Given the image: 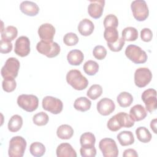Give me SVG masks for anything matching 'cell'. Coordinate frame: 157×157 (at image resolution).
Wrapping results in <instances>:
<instances>
[{
  "label": "cell",
  "mask_w": 157,
  "mask_h": 157,
  "mask_svg": "<svg viewBox=\"0 0 157 157\" xmlns=\"http://www.w3.org/2000/svg\"><path fill=\"white\" fill-rule=\"evenodd\" d=\"M134 124V121L128 113L119 112L112 117L107 123V126L111 131H117L121 128H131Z\"/></svg>",
  "instance_id": "6da1fadb"
},
{
  "label": "cell",
  "mask_w": 157,
  "mask_h": 157,
  "mask_svg": "<svg viewBox=\"0 0 157 157\" xmlns=\"http://www.w3.org/2000/svg\"><path fill=\"white\" fill-rule=\"evenodd\" d=\"M66 78L67 83L76 90H83L85 89L88 85L87 78L77 69L69 71L67 73Z\"/></svg>",
  "instance_id": "7a4b0ae2"
},
{
  "label": "cell",
  "mask_w": 157,
  "mask_h": 157,
  "mask_svg": "<svg viewBox=\"0 0 157 157\" xmlns=\"http://www.w3.org/2000/svg\"><path fill=\"white\" fill-rule=\"evenodd\" d=\"M26 147V141L23 137H13L9 142L8 155L10 157H22Z\"/></svg>",
  "instance_id": "3957f363"
},
{
  "label": "cell",
  "mask_w": 157,
  "mask_h": 157,
  "mask_svg": "<svg viewBox=\"0 0 157 157\" xmlns=\"http://www.w3.org/2000/svg\"><path fill=\"white\" fill-rule=\"evenodd\" d=\"M36 49L40 53L45 55L48 58H53L59 55L60 46L56 42L45 41L41 40L36 45Z\"/></svg>",
  "instance_id": "277c9868"
},
{
  "label": "cell",
  "mask_w": 157,
  "mask_h": 157,
  "mask_svg": "<svg viewBox=\"0 0 157 157\" xmlns=\"http://www.w3.org/2000/svg\"><path fill=\"white\" fill-rule=\"evenodd\" d=\"M126 57L135 64L144 63L147 60V55L140 47L129 45L125 50Z\"/></svg>",
  "instance_id": "5b68a950"
},
{
  "label": "cell",
  "mask_w": 157,
  "mask_h": 157,
  "mask_svg": "<svg viewBox=\"0 0 157 157\" xmlns=\"http://www.w3.org/2000/svg\"><path fill=\"white\" fill-rule=\"evenodd\" d=\"M17 104L22 109L31 112L37 109L39 105L37 97L33 94H21L17 98Z\"/></svg>",
  "instance_id": "8992f818"
},
{
  "label": "cell",
  "mask_w": 157,
  "mask_h": 157,
  "mask_svg": "<svg viewBox=\"0 0 157 157\" xmlns=\"http://www.w3.org/2000/svg\"><path fill=\"white\" fill-rule=\"evenodd\" d=\"M131 8L134 17L137 21H144L148 17V7L144 0L133 1L131 4Z\"/></svg>",
  "instance_id": "52a82bcc"
},
{
  "label": "cell",
  "mask_w": 157,
  "mask_h": 157,
  "mask_svg": "<svg viewBox=\"0 0 157 157\" xmlns=\"http://www.w3.org/2000/svg\"><path fill=\"white\" fill-rule=\"evenodd\" d=\"M19 69L20 61L16 58H9L1 68V75L4 78L7 77L15 78L18 75Z\"/></svg>",
  "instance_id": "ba28073f"
},
{
  "label": "cell",
  "mask_w": 157,
  "mask_h": 157,
  "mask_svg": "<svg viewBox=\"0 0 157 157\" xmlns=\"http://www.w3.org/2000/svg\"><path fill=\"white\" fill-rule=\"evenodd\" d=\"M99 147L104 157H117L118 149L115 141L111 138H104L100 140Z\"/></svg>",
  "instance_id": "9c48e42d"
},
{
  "label": "cell",
  "mask_w": 157,
  "mask_h": 157,
  "mask_svg": "<svg viewBox=\"0 0 157 157\" xmlns=\"http://www.w3.org/2000/svg\"><path fill=\"white\" fill-rule=\"evenodd\" d=\"M42 104L44 110L53 114L59 113L63 107V102L60 99L50 96L44 97L42 99Z\"/></svg>",
  "instance_id": "30bf717a"
},
{
  "label": "cell",
  "mask_w": 157,
  "mask_h": 157,
  "mask_svg": "<svg viewBox=\"0 0 157 157\" xmlns=\"http://www.w3.org/2000/svg\"><path fill=\"white\" fill-rule=\"evenodd\" d=\"M151 78V72L147 67L138 68L134 72V83L139 88L147 85L150 82Z\"/></svg>",
  "instance_id": "8fae6325"
},
{
  "label": "cell",
  "mask_w": 157,
  "mask_h": 157,
  "mask_svg": "<svg viewBox=\"0 0 157 157\" xmlns=\"http://www.w3.org/2000/svg\"><path fill=\"white\" fill-rule=\"evenodd\" d=\"M142 100L144 101L146 109L149 112H152L156 109V91L155 89L150 88L145 90L141 96Z\"/></svg>",
  "instance_id": "7c38bea8"
},
{
  "label": "cell",
  "mask_w": 157,
  "mask_h": 157,
  "mask_svg": "<svg viewBox=\"0 0 157 157\" xmlns=\"http://www.w3.org/2000/svg\"><path fill=\"white\" fill-rule=\"evenodd\" d=\"M14 52L21 57H25L30 52V41L26 36H20L15 41Z\"/></svg>",
  "instance_id": "4fadbf2b"
},
{
  "label": "cell",
  "mask_w": 157,
  "mask_h": 157,
  "mask_svg": "<svg viewBox=\"0 0 157 157\" xmlns=\"http://www.w3.org/2000/svg\"><path fill=\"white\" fill-rule=\"evenodd\" d=\"M115 109L113 101L107 98L101 99L97 104V110L98 112L104 116H107L112 113Z\"/></svg>",
  "instance_id": "5bb4252c"
},
{
  "label": "cell",
  "mask_w": 157,
  "mask_h": 157,
  "mask_svg": "<svg viewBox=\"0 0 157 157\" xmlns=\"http://www.w3.org/2000/svg\"><path fill=\"white\" fill-rule=\"evenodd\" d=\"M104 5V0L90 1L88 7V14L93 18H100L103 13Z\"/></svg>",
  "instance_id": "9a60e30c"
},
{
  "label": "cell",
  "mask_w": 157,
  "mask_h": 157,
  "mask_svg": "<svg viewBox=\"0 0 157 157\" xmlns=\"http://www.w3.org/2000/svg\"><path fill=\"white\" fill-rule=\"evenodd\" d=\"M55 34V28L50 23H44L41 25L38 29V34L42 40H53Z\"/></svg>",
  "instance_id": "2e32d148"
},
{
  "label": "cell",
  "mask_w": 157,
  "mask_h": 157,
  "mask_svg": "<svg viewBox=\"0 0 157 157\" xmlns=\"http://www.w3.org/2000/svg\"><path fill=\"white\" fill-rule=\"evenodd\" d=\"M20 9L21 12L28 16H35L39 12L38 5L33 1H25L21 2Z\"/></svg>",
  "instance_id": "e0dca14e"
},
{
  "label": "cell",
  "mask_w": 157,
  "mask_h": 157,
  "mask_svg": "<svg viewBox=\"0 0 157 157\" xmlns=\"http://www.w3.org/2000/svg\"><path fill=\"white\" fill-rule=\"evenodd\" d=\"M58 157H76L75 150L69 143H62L59 144L56 150Z\"/></svg>",
  "instance_id": "ac0fdd59"
},
{
  "label": "cell",
  "mask_w": 157,
  "mask_h": 157,
  "mask_svg": "<svg viewBox=\"0 0 157 157\" xmlns=\"http://www.w3.org/2000/svg\"><path fill=\"white\" fill-rule=\"evenodd\" d=\"M129 114L134 121H139L144 120L147 117V112L142 105L136 104L130 109Z\"/></svg>",
  "instance_id": "d6986e66"
},
{
  "label": "cell",
  "mask_w": 157,
  "mask_h": 157,
  "mask_svg": "<svg viewBox=\"0 0 157 157\" xmlns=\"http://www.w3.org/2000/svg\"><path fill=\"white\" fill-rule=\"evenodd\" d=\"M77 28L80 34L84 36H88L93 32L94 25L89 19L84 18L80 21Z\"/></svg>",
  "instance_id": "ffe728a7"
},
{
  "label": "cell",
  "mask_w": 157,
  "mask_h": 157,
  "mask_svg": "<svg viewBox=\"0 0 157 157\" xmlns=\"http://www.w3.org/2000/svg\"><path fill=\"white\" fill-rule=\"evenodd\" d=\"M84 55L82 52L77 49L71 50L67 55V61L71 65L78 66L82 63Z\"/></svg>",
  "instance_id": "44dd1931"
},
{
  "label": "cell",
  "mask_w": 157,
  "mask_h": 157,
  "mask_svg": "<svg viewBox=\"0 0 157 157\" xmlns=\"http://www.w3.org/2000/svg\"><path fill=\"white\" fill-rule=\"evenodd\" d=\"M117 138L122 146H128L134 142V137L132 132L129 131H123L117 136Z\"/></svg>",
  "instance_id": "7402d4cb"
},
{
  "label": "cell",
  "mask_w": 157,
  "mask_h": 157,
  "mask_svg": "<svg viewBox=\"0 0 157 157\" xmlns=\"http://www.w3.org/2000/svg\"><path fill=\"white\" fill-rule=\"evenodd\" d=\"M1 34V39L7 42H11L17 37L18 30L16 27L10 25L3 29Z\"/></svg>",
  "instance_id": "603a6c76"
},
{
  "label": "cell",
  "mask_w": 157,
  "mask_h": 157,
  "mask_svg": "<svg viewBox=\"0 0 157 157\" xmlns=\"http://www.w3.org/2000/svg\"><path fill=\"white\" fill-rule=\"evenodd\" d=\"M57 136L61 139H69L74 134V129L68 124H62L56 130Z\"/></svg>",
  "instance_id": "cb8c5ba5"
},
{
  "label": "cell",
  "mask_w": 157,
  "mask_h": 157,
  "mask_svg": "<svg viewBox=\"0 0 157 157\" xmlns=\"http://www.w3.org/2000/svg\"><path fill=\"white\" fill-rule=\"evenodd\" d=\"M23 125V118L18 115H13L8 123V129L10 132H15L19 131Z\"/></svg>",
  "instance_id": "d4e9b609"
},
{
  "label": "cell",
  "mask_w": 157,
  "mask_h": 157,
  "mask_svg": "<svg viewBox=\"0 0 157 157\" xmlns=\"http://www.w3.org/2000/svg\"><path fill=\"white\" fill-rule=\"evenodd\" d=\"M91 105V102L86 97H80L75 99L74 103V108L81 112L88 110Z\"/></svg>",
  "instance_id": "484cf974"
},
{
  "label": "cell",
  "mask_w": 157,
  "mask_h": 157,
  "mask_svg": "<svg viewBox=\"0 0 157 157\" xmlns=\"http://www.w3.org/2000/svg\"><path fill=\"white\" fill-rule=\"evenodd\" d=\"M96 138L94 135L90 132H86L82 134L80 138V145L83 147H94Z\"/></svg>",
  "instance_id": "4316f807"
},
{
  "label": "cell",
  "mask_w": 157,
  "mask_h": 157,
  "mask_svg": "<svg viewBox=\"0 0 157 157\" xmlns=\"http://www.w3.org/2000/svg\"><path fill=\"white\" fill-rule=\"evenodd\" d=\"M117 101L119 104V105L121 107H128L131 105L133 101L132 96L126 91H123L120 93L117 98Z\"/></svg>",
  "instance_id": "83f0119b"
},
{
  "label": "cell",
  "mask_w": 157,
  "mask_h": 157,
  "mask_svg": "<svg viewBox=\"0 0 157 157\" xmlns=\"http://www.w3.org/2000/svg\"><path fill=\"white\" fill-rule=\"evenodd\" d=\"M136 134L138 140L143 143H148L151 139V134L149 130L144 127L140 126L136 129Z\"/></svg>",
  "instance_id": "f1b7e54d"
},
{
  "label": "cell",
  "mask_w": 157,
  "mask_h": 157,
  "mask_svg": "<svg viewBox=\"0 0 157 157\" xmlns=\"http://www.w3.org/2000/svg\"><path fill=\"white\" fill-rule=\"evenodd\" d=\"M137 29L134 27H126L122 31V38L124 41H134L137 39Z\"/></svg>",
  "instance_id": "f546056e"
},
{
  "label": "cell",
  "mask_w": 157,
  "mask_h": 157,
  "mask_svg": "<svg viewBox=\"0 0 157 157\" xmlns=\"http://www.w3.org/2000/svg\"><path fill=\"white\" fill-rule=\"evenodd\" d=\"M104 37L107 43H113L118 39V32L115 28H105Z\"/></svg>",
  "instance_id": "4dcf8cb0"
},
{
  "label": "cell",
  "mask_w": 157,
  "mask_h": 157,
  "mask_svg": "<svg viewBox=\"0 0 157 157\" xmlns=\"http://www.w3.org/2000/svg\"><path fill=\"white\" fill-rule=\"evenodd\" d=\"M29 151L34 156L40 157L44 155L45 152V147L42 143L35 142L31 144Z\"/></svg>",
  "instance_id": "1f68e13d"
},
{
  "label": "cell",
  "mask_w": 157,
  "mask_h": 157,
  "mask_svg": "<svg viewBox=\"0 0 157 157\" xmlns=\"http://www.w3.org/2000/svg\"><path fill=\"white\" fill-rule=\"evenodd\" d=\"M83 71L88 75H95L99 70V64L93 60H88L83 65Z\"/></svg>",
  "instance_id": "d6a6232c"
},
{
  "label": "cell",
  "mask_w": 157,
  "mask_h": 157,
  "mask_svg": "<svg viewBox=\"0 0 157 157\" xmlns=\"http://www.w3.org/2000/svg\"><path fill=\"white\" fill-rule=\"evenodd\" d=\"M102 93V88L101 85L98 84H94L91 85L88 90L87 91L86 95L88 96L89 98L96 100L99 97L101 96Z\"/></svg>",
  "instance_id": "836d02e7"
},
{
  "label": "cell",
  "mask_w": 157,
  "mask_h": 157,
  "mask_svg": "<svg viewBox=\"0 0 157 157\" xmlns=\"http://www.w3.org/2000/svg\"><path fill=\"white\" fill-rule=\"evenodd\" d=\"M48 120V115L44 112H40L35 114L33 118V123L37 126H44L47 124Z\"/></svg>",
  "instance_id": "e575fe53"
},
{
  "label": "cell",
  "mask_w": 157,
  "mask_h": 157,
  "mask_svg": "<svg viewBox=\"0 0 157 157\" xmlns=\"http://www.w3.org/2000/svg\"><path fill=\"white\" fill-rule=\"evenodd\" d=\"M2 86L4 91L10 93L15 89L17 86V83L14 78L7 77L4 78L2 82Z\"/></svg>",
  "instance_id": "d590c367"
},
{
  "label": "cell",
  "mask_w": 157,
  "mask_h": 157,
  "mask_svg": "<svg viewBox=\"0 0 157 157\" xmlns=\"http://www.w3.org/2000/svg\"><path fill=\"white\" fill-rule=\"evenodd\" d=\"M118 25V20L117 17L113 14L107 15L104 20V26L107 28H115Z\"/></svg>",
  "instance_id": "8d00e7d4"
},
{
  "label": "cell",
  "mask_w": 157,
  "mask_h": 157,
  "mask_svg": "<svg viewBox=\"0 0 157 157\" xmlns=\"http://www.w3.org/2000/svg\"><path fill=\"white\" fill-rule=\"evenodd\" d=\"M63 42L67 46H73L78 43V37L74 33H68L64 35Z\"/></svg>",
  "instance_id": "74e56055"
},
{
  "label": "cell",
  "mask_w": 157,
  "mask_h": 157,
  "mask_svg": "<svg viewBox=\"0 0 157 157\" xmlns=\"http://www.w3.org/2000/svg\"><path fill=\"white\" fill-rule=\"evenodd\" d=\"M93 54L95 58L99 60H102L106 56L107 50L102 45H97L94 48Z\"/></svg>",
  "instance_id": "f35d334b"
},
{
  "label": "cell",
  "mask_w": 157,
  "mask_h": 157,
  "mask_svg": "<svg viewBox=\"0 0 157 157\" xmlns=\"http://www.w3.org/2000/svg\"><path fill=\"white\" fill-rule=\"evenodd\" d=\"M107 45L111 51L117 52L121 50L124 45V40L122 37L118 38V39L113 43H107Z\"/></svg>",
  "instance_id": "ab89813d"
},
{
  "label": "cell",
  "mask_w": 157,
  "mask_h": 157,
  "mask_svg": "<svg viewBox=\"0 0 157 157\" xmlns=\"http://www.w3.org/2000/svg\"><path fill=\"white\" fill-rule=\"evenodd\" d=\"M80 155L83 157H94L96 155V149L93 147H83L80 149Z\"/></svg>",
  "instance_id": "60d3db41"
},
{
  "label": "cell",
  "mask_w": 157,
  "mask_h": 157,
  "mask_svg": "<svg viewBox=\"0 0 157 157\" xmlns=\"http://www.w3.org/2000/svg\"><path fill=\"white\" fill-rule=\"evenodd\" d=\"M153 33L150 29L145 28L140 31V37L144 42H150L152 39Z\"/></svg>",
  "instance_id": "b9f144b4"
},
{
  "label": "cell",
  "mask_w": 157,
  "mask_h": 157,
  "mask_svg": "<svg viewBox=\"0 0 157 157\" xmlns=\"http://www.w3.org/2000/svg\"><path fill=\"white\" fill-rule=\"evenodd\" d=\"M12 49V44L2 39L0 41V52L2 53H8Z\"/></svg>",
  "instance_id": "7bdbcfd3"
},
{
  "label": "cell",
  "mask_w": 157,
  "mask_h": 157,
  "mask_svg": "<svg viewBox=\"0 0 157 157\" xmlns=\"http://www.w3.org/2000/svg\"><path fill=\"white\" fill-rule=\"evenodd\" d=\"M123 157H128V156L137 157L138 154L135 150L132 149V148H129V149H126L124 151V152L123 153Z\"/></svg>",
  "instance_id": "ee69618b"
},
{
  "label": "cell",
  "mask_w": 157,
  "mask_h": 157,
  "mask_svg": "<svg viewBox=\"0 0 157 157\" xmlns=\"http://www.w3.org/2000/svg\"><path fill=\"white\" fill-rule=\"evenodd\" d=\"M156 119L155 118L153 120H151V123H150V128H151V129L153 131V132L156 134Z\"/></svg>",
  "instance_id": "f6af8a7d"
}]
</instances>
